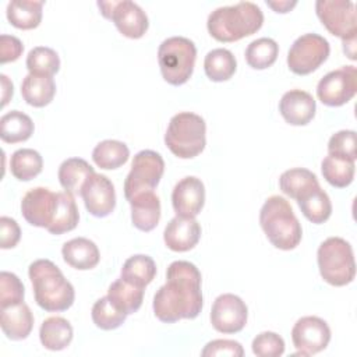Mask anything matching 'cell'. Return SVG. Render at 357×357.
<instances>
[{"mask_svg": "<svg viewBox=\"0 0 357 357\" xmlns=\"http://www.w3.org/2000/svg\"><path fill=\"white\" fill-rule=\"evenodd\" d=\"M201 272L188 261H174L166 271V283L153 297V314L165 322L194 319L202 310Z\"/></svg>", "mask_w": 357, "mask_h": 357, "instance_id": "obj_1", "label": "cell"}, {"mask_svg": "<svg viewBox=\"0 0 357 357\" xmlns=\"http://www.w3.org/2000/svg\"><path fill=\"white\" fill-rule=\"evenodd\" d=\"M36 304L47 312L68 310L75 298L73 284L64 278L56 264L36 259L28 268Z\"/></svg>", "mask_w": 357, "mask_h": 357, "instance_id": "obj_2", "label": "cell"}, {"mask_svg": "<svg viewBox=\"0 0 357 357\" xmlns=\"http://www.w3.org/2000/svg\"><path fill=\"white\" fill-rule=\"evenodd\" d=\"M262 22V10L255 3L240 1L213 10L208 17L206 28L219 42H236L255 33Z\"/></svg>", "mask_w": 357, "mask_h": 357, "instance_id": "obj_3", "label": "cell"}, {"mask_svg": "<svg viewBox=\"0 0 357 357\" xmlns=\"http://www.w3.org/2000/svg\"><path fill=\"white\" fill-rule=\"evenodd\" d=\"M259 223L271 244L279 250H293L301 241V225L283 197L272 195L264 202Z\"/></svg>", "mask_w": 357, "mask_h": 357, "instance_id": "obj_4", "label": "cell"}, {"mask_svg": "<svg viewBox=\"0 0 357 357\" xmlns=\"http://www.w3.org/2000/svg\"><path fill=\"white\" fill-rule=\"evenodd\" d=\"M205 120L191 112L174 114L165 134V144L180 159H191L199 155L206 144Z\"/></svg>", "mask_w": 357, "mask_h": 357, "instance_id": "obj_5", "label": "cell"}, {"mask_svg": "<svg viewBox=\"0 0 357 357\" xmlns=\"http://www.w3.org/2000/svg\"><path fill=\"white\" fill-rule=\"evenodd\" d=\"M317 261L322 279L332 286H346L356 276L353 248L342 237H329L322 241L318 247Z\"/></svg>", "mask_w": 357, "mask_h": 357, "instance_id": "obj_6", "label": "cell"}, {"mask_svg": "<svg viewBox=\"0 0 357 357\" xmlns=\"http://www.w3.org/2000/svg\"><path fill=\"white\" fill-rule=\"evenodd\" d=\"M197 59V47L184 36L165 39L158 49V63L162 77L170 85H183L192 75Z\"/></svg>", "mask_w": 357, "mask_h": 357, "instance_id": "obj_7", "label": "cell"}, {"mask_svg": "<svg viewBox=\"0 0 357 357\" xmlns=\"http://www.w3.org/2000/svg\"><path fill=\"white\" fill-rule=\"evenodd\" d=\"M165 172V160L160 153L144 149L139 151L131 163V170L124 181L126 199L144 191H153Z\"/></svg>", "mask_w": 357, "mask_h": 357, "instance_id": "obj_8", "label": "cell"}, {"mask_svg": "<svg viewBox=\"0 0 357 357\" xmlns=\"http://www.w3.org/2000/svg\"><path fill=\"white\" fill-rule=\"evenodd\" d=\"M331 52L329 42L318 33L298 36L287 53V66L297 75H307L326 61Z\"/></svg>", "mask_w": 357, "mask_h": 357, "instance_id": "obj_9", "label": "cell"}, {"mask_svg": "<svg viewBox=\"0 0 357 357\" xmlns=\"http://www.w3.org/2000/svg\"><path fill=\"white\" fill-rule=\"evenodd\" d=\"M315 11L322 25L342 40L356 39V6L349 0H318Z\"/></svg>", "mask_w": 357, "mask_h": 357, "instance_id": "obj_10", "label": "cell"}, {"mask_svg": "<svg viewBox=\"0 0 357 357\" xmlns=\"http://www.w3.org/2000/svg\"><path fill=\"white\" fill-rule=\"evenodd\" d=\"M105 18L112 20L120 33L130 39H138L148 31L149 22L145 11L131 0L98 1Z\"/></svg>", "mask_w": 357, "mask_h": 357, "instance_id": "obj_11", "label": "cell"}, {"mask_svg": "<svg viewBox=\"0 0 357 357\" xmlns=\"http://www.w3.org/2000/svg\"><path fill=\"white\" fill-rule=\"evenodd\" d=\"M357 92V70L354 66H343L324 75L317 85L318 99L331 107H337Z\"/></svg>", "mask_w": 357, "mask_h": 357, "instance_id": "obj_12", "label": "cell"}, {"mask_svg": "<svg viewBox=\"0 0 357 357\" xmlns=\"http://www.w3.org/2000/svg\"><path fill=\"white\" fill-rule=\"evenodd\" d=\"M291 340L300 356L317 354L326 349L331 340L328 324L314 315L300 318L291 329Z\"/></svg>", "mask_w": 357, "mask_h": 357, "instance_id": "obj_13", "label": "cell"}, {"mask_svg": "<svg viewBox=\"0 0 357 357\" xmlns=\"http://www.w3.org/2000/svg\"><path fill=\"white\" fill-rule=\"evenodd\" d=\"M248 310L236 294L225 293L216 297L211 310V324L220 333H237L247 324Z\"/></svg>", "mask_w": 357, "mask_h": 357, "instance_id": "obj_14", "label": "cell"}, {"mask_svg": "<svg viewBox=\"0 0 357 357\" xmlns=\"http://www.w3.org/2000/svg\"><path fill=\"white\" fill-rule=\"evenodd\" d=\"M81 197L86 211L96 216H109L116 206V192L113 183L100 173L91 174L82 185Z\"/></svg>", "mask_w": 357, "mask_h": 357, "instance_id": "obj_15", "label": "cell"}, {"mask_svg": "<svg viewBox=\"0 0 357 357\" xmlns=\"http://www.w3.org/2000/svg\"><path fill=\"white\" fill-rule=\"evenodd\" d=\"M57 205V192L46 187H35L29 190L21 201V213L24 219L36 227L50 226Z\"/></svg>", "mask_w": 357, "mask_h": 357, "instance_id": "obj_16", "label": "cell"}, {"mask_svg": "<svg viewBox=\"0 0 357 357\" xmlns=\"http://www.w3.org/2000/svg\"><path fill=\"white\" fill-rule=\"evenodd\" d=\"M205 202V187L201 178L187 176L181 178L173 188L172 204L176 216L195 218Z\"/></svg>", "mask_w": 357, "mask_h": 357, "instance_id": "obj_17", "label": "cell"}, {"mask_svg": "<svg viewBox=\"0 0 357 357\" xmlns=\"http://www.w3.org/2000/svg\"><path fill=\"white\" fill-rule=\"evenodd\" d=\"M201 238V226L195 218L174 216L165 227L163 240L169 250L185 252L192 250Z\"/></svg>", "mask_w": 357, "mask_h": 357, "instance_id": "obj_18", "label": "cell"}, {"mask_svg": "<svg viewBox=\"0 0 357 357\" xmlns=\"http://www.w3.org/2000/svg\"><path fill=\"white\" fill-rule=\"evenodd\" d=\"M315 100L311 93L301 89H291L283 93L279 102V112L286 123L305 126L315 116Z\"/></svg>", "mask_w": 357, "mask_h": 357, "instance_id": "obj_19", "label": "cell"}, {"mask_svg": "<svg viewBox=\"0 0 357 357\" xmlns=\"http://www.w3.org/2000/svg\"><path fill=\"white\" fill-rule=\"evenodd\" d=\"M132 225L141 231L153 230L160 219V201L153 191H144L128 199Z\"/></svg>", "mask_w": 357, "mask_h": 357, "instance_id": "obj_20", "label": "cell"}, {"mask_svg": "<svg viewBox=\"0 0 357 357\" xmlns=\"http://www.w3.org/2000/svg\"><path fill=\"white\" fill-rule=\"evenodd\" d=\"M0 310V326L3 333L11 340L26 339L33 328V315L31 308L22 301Z\"/></svg>", "mask_w": 357, "mask_h": 357, "instance_id": "obj_21", "label": "cell"}, {"mask_svg": "<svg viewBox=\"0 0 357 357\" xmlns=\"http://www.w3.org/2000/svg\"><path fill=\"white\" fill-rule=\"evenodd\" d=\"M63 259L78 271H88L98 265L100 254L98 245L85 237H75L63 244Z\"/></svg>", "mask_w": 357, "mask_h": 357, "instance_id": "obj_22", "label": "cell"}, {"mask_svg": "<svg viewBox=\"0 0 357 357\" xmlns=\"http://www.w3.org/2000/svg\"><path fill=\"white\" fill-rule=\"evenodd\" d=\"M39 339L47 350H63L73 340V326L63 317H49L39 328Z\"/></svg>", "mask_w": 357, "mask_h": 357, "instance_id": "obj_23", "label": "cell"}, {"mask_svg": "<svg viewBox=\"0 0 357 357\" xmlns=\"http://www.w3.org/2000/svg\"><path fill=\"white\" fill-rule=\"evenodd\" d=\"M93 167L81 158H68L59 167V181L64 191L71 195H81L86 178L93 174Z\"/></svg>", "mask_w": 357, "mask_h": 357, "instance_id": "obj_24", "label": "cell"}, {"mask_svg": "<svg viewBox=\"0 0 357 357\" xmlns=\"http://www.w3.org/2000/svg\"><path fill=\"white\" fill-rule=\"evenodd\" d=\"M56 93V84L52 77L28 74L21 84V95L24 100L33 107L49 105Z\"/></svg>", "mask_w": 357, "mask_h": 357, "instance_id": "obj_25", "label": "cell"}, {"mask_svg": "<svg viewBox=\"0 0 357 357\" xmlns=\"http://www.w3.org/2000/svg\"><path fill=\"white\" fill-rule=\"evenodd\" d=\"M43 4L33 0H13L7 4V20L18 29H33L40 24Z\"/></svg>", "mask_w": 357, "mask_h": 357, "instance_id": "obj_26", "label": "cell"}, {"mask_svg": "<svg viewBox=\"0 0 357 357\" xmlns=\"http://www.w3.org/2000/svg\"><path fill=\"white\" fill-rule=\"evenodd\" d=\"M297 204L303 215L315 225L326 222L332 213V202L328 194L319 185L303 194L297 199Z\"/></svg>", "mask_w": 357, "mask_h": 357, "instance_id": "obj_27", "label": "cell"}, {"mask_svg": "<svg viewBox=\"0 0 357 357\" xmlns=\"http://www.w3.org/2000/svg\"><path fill=\"white\" fill-rule=\"evenodd\" d=\"M107 297L120 311L130 315L139 310L144 300V289L134 286L124 279L114 280L107 289Z\"/></svg>", "mask_w": 357, "mask_h": 357, "instance_id": "obj_28", "label": "cell"}, {"mask_svg": "<svg viewBox=\"0 0 357 357\" xmlns=\"http://www.w3.org/2000/svg\"><path fill=\"white\" fill-rule=\"evenodd\" d=\"M33 134L31 117L20 110H11L0 119V138L7 144L26 141Z\"/></svg>", "mask_w": 357, "mask_h": 357, "instance_id": "obj_29", "label": "cell"}, {"mask_svg": "<svg viewBox=\"0 0 357 357\" xmlns=\"http://www.w3.org/2000/svg\"><path fill=\"white\" fill-rule=\"evenodd\" d=\"M79 220L78 208L74 199V195L64 192H57V205L53 220L47 227V231L52 234H63L66 231H71L77 227Z\"/></svg>", "mask_w": 357, "mask_h": 357, "instance_id": "obj_30", "label": "cell"}, {"mask_svg": "<svg viewBox=\"0 0 357 357\" xmlns=\"http://www.w3.org/2000/svg\"><path fill=\"white\" fill-rule=\"evenodd\" d=\"M237 68L234 54L223 47L213 49L206 53L204 60V70L211 81L222 82L233 77Z\"/></svg>", "mask_w": 357, "mask_h": 357, "instance_id": "obj_31", "label": "cell"}, {"mask_svg": "<svg viewBox=\"0 0 357 357\" xmlns=\"http://www.w3.org/2000/svg\"><path fill=\"white\" fill-rule=\"evenodd\" d=\"M319 185L317 176L304 167H294L283 172L279 177L280 190L290 198L298 199L311 188Z\"/></svg>", "mask_w": 357, "mask_h": 357, "instance_id": "obj_32", "label": "cell"}, {"mask_svg": "<svg viewBox=\"0 0 357 357\" xmlns=\"http://www.w3.org/2000/svg\"><path fill=\"white\" fill-rule=\"evenodd\" d=\"M130 156L128 146L117 139L100 141L92 151V159L100 169L112 170L123 166Z\"/></svg>", "mask_w": 357, "mask_h": 357, "instance_id": "obj_33", "label": "cell"}, {"mask_svg": "<svg viewBox=\"0 0 357 357\" xmlns=\"http://www.w3.org/2000/svg\"><path fill=\"white\" fill-rule=\"evenodd\" d=\"M155 275H156L155 261L151 257L144 254H137L130 257L121 268V279L142 289L153 280Z\"/></svg>", "mask_w": 357, "mask_h": 357, "instance_id": "obj_34", "label": "cell"}, {"mask_svg": "<svg viewBox=\"0 0 357 357\" xmlns=\"http://www.w3.org/2000/svg\"><path fill=\"white\" fill-rule=\"evenodd\" d=\"M43 167L40 153L31 148L17 149L10 159L11 174L20 181H29L36 177Z\"/></svg>", "mask_w": 357, "mask_h": 357, "instance_id": "obj_35", "label": "cell"}, {"mask_svg": "<svg viewBox=\"0 0 357 357\" xmlns=\"http://www.w3.org/2000/svg\"><path fill=\"white\" fill-rule=\"evenodd\" d=\"M356 165L353 160L328 155L321 163V172L324 178L336 188H344L351 184L354 178Z\"/></svg>", "mask_w": 357, "mask_h": 357, "instance_id": "obj_36", "label": "cell"}, {"mask_svg": "<svg viewBox=\"0 0 357 357\" xmlns=\"http://www.w3.org/2000/svg\"><path fill=\"white\" fill-rule=\"evenodd\" d=\"M279 53L278 43L271 38H259L252 40L245 49V61L251 68L265 70L271 67Z\"/></svg>", "mask_w": 357, "mask_h": 357, "instance_id": "obj_37", "label": "cell"}, {"mask_svg": "<svg viewBox=\"0 0 357 357\" xmlns=\"http://www.w3.org/2000/svg\"><path fill=\"white\" fill-rule=\"evenodd\" d=\"M26 68L29 74L53 77L60 68L59 54L46 46H36L26 56Z\"/></svg>", "mask_w": 357, "mask_h": 357, "instance_id": "obj_38", "label": "cell"}, {"mask_svg": "<svg viewBox=\"0 0 357 357\" xmlns=\"http://www.w3.org/2000/svg\"><path fill=\"white\" fill-rule=\"evenodd\" d=\"M91 315L93 324L103 331H112L121 326L127 318V314H124L116 305H113L107 296L100 297L93 304Z\"/></svg>", "mask_w": 357, "mask_h": 357, "instance_id": "obj_39", "label": "cell"}, {"mask_svg": "<svg viewBox=\"0 0 357 357\" xmlns=\"http://www.w3.org/2000/svg\"><path fill=\"white\" fill-rule=\"evenodd\" d=\"M25 287L15 273L3 271L0 273V308L24 301Z\"/></svg>", "mask_w": 357, "mask_h": 357, "instance_id": "obj_40", "label": "cell"}, {"mask_svg": "<svg viewBox=\"0 0 357 357\" xmlns=\"http://www.w3.org/2000/svg\"><path fill=\"white\" fill-rule=\"evenodd\" d=\"M328 153L332 156L343 158L347 160H356V131L340 130L335 132L328 142Z\"/></svg>", "mask_w": 357, "mask_h": 357, "instance_id": "obj_41", "label": "cell"}, {"mask_svg": "<svg viewBox=\"0 0 357 357\" xmlns=\"http://www.w3.org/2000/svg\"><path fill=\"white\" fill-rule=\"evenodd\" d=\"M251 349L259 357H279L284 353V340L275 332H262L254 337Z\"/></svg>", "mask_w": 357, "mask_h": 357, "instance_id": "obj_42", "label": "cell"}, {"mask_svg": "<svg viewBox=\"0 0 357 357\" xmlns=\"http://www.w3.org/2000/svg\"><path fill=\"white\" fill-rule=\"evenodd\" d=\"M244 354L243 346L230 339H215L205 344L201 356L204 357H213V356H231V357H241Z\"/></svg>", "mask_w": 357, "mask_h": 357, "instance_id": "obj_43", "label": "cell"}, {"mask_svg": "<svg viewBox=\"0 0 357 357\" xmlns=\"http://www.w3.org/2000/svg\"><path fill=\"white\" fill-rule=\"evenodd\" d=\"M20 238H21V229L18 223L8 216H1L0 218V247L3 250L13 248L17 245Z\"/></svg>", "mask_w": 357, "mask_h": 357, "instance_id": "obj_44", "label": "cell"}, {"mask_svg": "<svg viewBox=\"0 0 357 357\" xmlns=\"http://www.w3.org/2000/svg\"><path fill=\"white\" fill-rule=\"evenodd\" d=\"M24 50L22 42L13 36V35H6L3 33L0 38V63H8V61H15Z\"/></svg>", "mask_w": 357, "mask_h": 357, "instance_id": "obj_45", "label": "cell"}, {"mask_svg": "<svg viewBox=\"0 0 357 357\" xmlns=\"http://www.w3.org/2000/svg\"><path fill=\"white\" fill-rule=\"evenodd\" d=\"M0 79H1V106H6L7 102L10 100V98L13 96V82L8 79L7 75L1 74L0 75Z\"/></svg>", "mask_w": 357, "mask_h": 357, "instance_id": "obj_46", "label": "cell"}, {"mask_svg": "<svg viewBox=\"0 0 357 357\" xmlns=\"http://www.w3.org/2000/svg\"><path fill=\"white\" fill-rule=\"evenodd\" d=\"M266 4L273 8L276 13H287L290 11L297 1H289V0H283V1H266Z\"/></svg>", "mask_w": 357, "mask_h": 357, "instance_id": "obj_47", "label": "cell"}, {"mask_svg": "<svg viewBox=\"0 0 357 357\" xmlns=\"http://www.w3.org/2000/svg\"><path fill=\"white\" fill-rule=\"evenodd\" d=\"M343 52L347 54L349 59L356 60V39L343 40Z\"/></svg>", "mask_w": 357, "mask_h": 357, "instance_id": "obj_48", "label": "cell"}]
</instances>
